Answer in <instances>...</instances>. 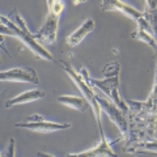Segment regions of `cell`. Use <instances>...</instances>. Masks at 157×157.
I'll return each instance as SVG.
<instances>
[{"label": "cell", "mask_w": 157, "mask_h": 157, "mask_svg": "<svg viewBox=\"0 0 157 157\" xmlns=\"http://www.w3.org/2000/svg\"><path fill=\"white\" fill-rule=\"evenodd\" d=\"M128 105V126L131 127L130 139L127 148L132 144L155 139V131L157 130V100L148 98L145 102L127 101Z\"/></svg>", "instance_id": "obj_1"}, {"label": "cell", "mask_w": 157, "mask_h": 157, "mask_svg": "<svg viewBox=\"0 0 157 157\" xmlns=\"http://www.w3.org/2000/svg\"><path fill=\"white\" fill-rule=\"evenodd\" d=\"M0 32H2L3 36L8 34V36L16 37L17 39H20L36 55V58L45 59V60H52V55L29 32L25 21L21 18L16 9L11 13L9 20L6 16H2V29H0Z\"/></svg>", "instance_id": "obj_2"}, {"label": "cell", "mask_w": 157, "mask_h": 157, "mask_svg": "<svg viewBox=\"0 0 157 157\" xmlns=\"http://www.w3.org/2000/svg\"><path fill=\"white\" fill-rule=\"evenodd\" d=\"M62 67L64 68L66 73L72 78V81L76 84V86L78 88V90L82 93L84 98H86V101L89 102V105L92 106V109H93V114H94V117H96V121H97L98 128H100L101 136L105 135L104 134V130H102V124H101V107H100V104H98V101H97V98H96L94 90L92 89V86L89 85V82H88L85 78L81 76L80 72L77 73L75 70H73V67L70 64V63L63 62L62 63Z\"/></svg>", "instance_id": "obj_3"}, {"label": "cell", "mask_w": 157, "mask_h": 157, "mask_svg": "<svg viewBox=\"0 0 157 157\" xmlns=\"http://www.w3.org/2000/svg\"><path fill=\"white\" fill-rule=\"evenodd\" d=\"M80 73H81V76L89 82V85L92 88L93 86L98 88V89H100L102 93H105L121 110H123L126 114L128 113V105H126V102L122 100L121 94H119V78H118L119 75L106 77L104 80H96V78L88 77V72H86L85 68H80Z\"/></svg>", "instance_id": "obj_4"}, {"label": "cell", "mask_w": 157, "mask_h": 157, "mask_svg": "<svg viewBox=\"0 0 157 157\" xmlns=\"http://www.w3.org/2000/svg\"><path fill=\"white\" fill-rule=\"evenodd\" d=\"M63 2L62 0H54L52 6L48 8V13L46 16L45 24L39 30L33 34L34 38L38 42L43 43H52L56 39L58 34V26H59V16L63 11Z\"/></svg>", "instance_id": "obj_5"}, {"label": "cell", "mask_w": 157, "mask_h": 157, "mask_svg": "<svg viewBox=\"0 0 157 157\" xmlns=\"http://www.w3.org/2000/svg\"><path fill=\"white\" fill-rule=\"evenodd\" d=\"M96 98H97L98 104H100L101 110H104L106 114L109 115L110 119L115 123V126L119 128L122 139H126L127 132H128V119H127V114L123 110H121L113 101H109L107 98L97 94V93H96Z\"/></svg>", "instance_id": "obj_6"}, {"label": "cell", "mask_w": 157, "mask_h": 157, "mask_svg": "<svg viewBox=\"0 0 157 157\" xmlns=\"http://www.w3.org/2000/svg\"><path fill=\"white\" fill-rule=\"evenodd\" d=\"M2 81H25L30 84H39V78L32 67H18L9 71H4L0 75Z\"/></svg>", "instance_id": "obj_7"}, {"label": "cell", "mask_w": 157, "mask_h": 157, "mask_svg": "<svg viewBox=\"0 0 157 157\" xmlns=\"http://www.w3.org/2000/svg\"><path fill=\"white\" fill-rule=\"evenodd\" d=\"M18 128H26L30 131H36V132H42V134H47V132H55V131H60V130H67L71 127V123H52V122H47V121H38V122H25V123H16L14 124Z\"/></svg>", "instance_id": "obj_8"}, {"label": "cell", "mask_w": 157, "mask_h": 157, "mask_svg": "<svg viewBox=\"0 0 157 157\" xmlns=\"http://www.w3.org/2000/svg\"><path fill=\"white\" fill-rule=\"evenodd\" d=\"M136 21H137V30L131 34V38L140 39V41L147 42L151 47H153L155 51L157 52V42H156V39L153 37V34H152V29L149 26L148 21H147L143 16H141L140 18H137Z\"/></svg>", "instance_id": "obj_9"}, {"label": "cell", "mask_w": 157, "mask_h": 157, "mask_svg": "<svg viewBox=\"0 0 157 157\" xmlns=\"http://www.w3.org/2000/svg\"><path fill=\"white\" fill-rule=\"evenodd\" d=\"M101 9L102 11H119L122 13H124L126 16H128L134 20H137L143 16V13L136 11L134 7L127 6V4L122 3L121 0H102L101 4Z\"/></svg>", "instance_id": "obj_10"}, {"label": "cell", "mask_w": 157, "mask_h": 157, "mask_svg": "<svg viewBox=\"0 0 157 157\" xmlns=\"http://www.w3.org/2000/svg\"><path fill=\"white\" fill-rule=\"evenodd\" d=\"M93 29H94V20L93 18H88L86 21H84V24L77 29V30L73 32L71 36H68L67 38V43L71 47H75L80 43L82 39H84L88 34H89Z\"/></svg>", "instance_id": "obj_11"}, {"label": "cell", "mask_w": 157, "mask_h": 157, "mask_svg": "<svg viewBox=\"0 0 157 157\" xmlns=\"http://www.w3.org/2000/svg\"><path fill=\"white\" fill-rule=\"evenodd\" d=\"M45 97V92L41 89H36V90H28L25 93H21V94L16 96L14 98H11L6 102V107H11L13 105H22V104H28V102L32 101H37L39 98Z\"/></svg>", "instance_id": "obj_12"}, {"label": "cell", "mask_w": 157, "mask_h": 157, "mask_svg": "<svg viewBox=\"0 0 157 157\" xmlns=\"http://www.w3.org/2000/svg\"><path fill=\"white\" fill-rule=\"evenodd\" d=\"M143 17L148 21L152 29V34L157 42V0H145V11Z\"/></svg>", "instance_id": "obj_13"}, {"label": "cell", "mask_w": 157, "mask_h": 157, "mask_svg": "<svg viewBox=\"0 0 157 157\" xmlns=\"http://www.w3.org/2000/svg\"><path fill=\"white\" fill-rule=\"evenodd\" d=\"M58 102L66 105L71 109H75L78 111H86L89 107V102L86 101V98L84 97H72V96H60L58 97Z\"/></svg>", "instance_id": "obj_14"}, {"label": "cell", "mask_w": 157, "mask_h": 157, "mask_svg": "<svg viewBox=\"0 0 157 157\" xmlns=\"http://www.w3.org/2000/svg\"><path fill=\"white\" fill-rule=\"evenodd\" d=\"M115 153L113 152L110 144L107 143L105 135L101 136V143L98 144L96 148H93L90 151L86 152H80V153H75V155H70V156H114Z\"/></svg>", "instance_id": "obj_15"}, {"label": "cell", "mask_w": 157, "mask_h": 157, "mask_svg": "<svg viewBox=\"0 0 157 157\" xmlns=\"http://www.w3.org/2000/svg\"><path fill=\"white\" fill-rule=\"evenodd\" d=\"M119 70H121V66L119 63H110V64L105 66L104 68V75L105 77H110V76H115V75H119Z\"/></svg>", "instance_id": "obj_16"}, {"label": "cell", "mask_w": 157, "mask_h": 157, "mask_svg": "<svg viewBox=\"0 0 157 157\" xmlns=\"http://www.w3.org/2000/svg\"><path fill=\"white\" fill-rule=\"evenodd\" d=\"M13 156H14V139H11L7 149L2 152V157H13Z\"/></svg>", "instance_id": "obj_17"}, {"label": "cell", "mask_w": 157, "mask_h": 157, "mask_svg": "<svg viewBox=\"0 0 157 157\" xmlns=\"http://www.w3.org/2000/svg\"><path fill=\"white\" fill-rule=\"evenodd\" d=\"M84 2H86V0H72L73 6H78L80 3H84Z\"/></svg>", "instance_id": "obj_18"}, {"label": "cell", "mask_w": 157, "mask_h": 157, "mask_svg": "<svg viewBox=\"0 0 157 157\" xmlns=\"http://www.w3.org/2000/svg\"><path fill=\"white\" fill-rule=\"evenodd\" d=\"M52 3H54V0H47V6H48V8L52 6Z\"/></svg>", "instance_id": "obj_19"}]
</instances>
